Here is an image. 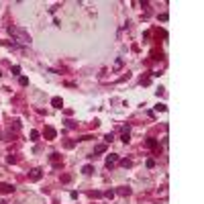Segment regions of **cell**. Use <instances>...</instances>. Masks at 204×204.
<instances>
[{
	"instance_id": "6da1fadb",
	"label": "cell",
	"mask_w": 204,
	"mask_h": 204,
	"mask_svg": "<svg viewBox=\"0 0 204 204\" xmlns=\"http://www.w3.org/2000/svg\"><path fill=\"white\" fill-rule=\"evenodd\" d=\"M8 35L16 41V43H20V45H29L31 43V35L25 31V29H22V27H8Z\"/></svg>"
},
{
	"instance_id": "7a4b0ae2",
	"label": "cell",
	"mask_w": 204,
	"mask_h": 204,
	"mask_svg": "<svg viewBox=\"0 0 204 204\" xmlns=\"http://www.w3.org/2000/svg\"><path fill=\"white\" fill-rule=\"evenodd\" d=\"M43 137L47 139V141H53V139L57 137V131H55L53 127H49V125H47V127L43 129Z\"/></svg>"
},
{
	"instance_id": "3957f363",
	"label": "cell",
	"mask_w": 204,
	"mask_h": 204,
	"mask_svg": "<svg viewBox=\"0 0 204 204\" xmlns=\"http://www.w3.org/2000/svg\"><path fill=\"white\" fill-rule=\"evenodd\" d=\"M41 178H43V169H41V167L31 169V174H29V180H31V182H39Z\"/></svg>"
},
{
	"instance_id": "277c9868",
	"label": "cell",
	"mask_w": 204,
	"mask_h": 204,
	"mask_svg": "<svg viewBox=\"0 0 204 204\" xmlns=\"http://www.w3.org/2000/svg\"><path fill=\"white\" fill-rule=\"evenodd\" d=\"M49 159H51V163H53L55 169L61 167V155H59V153H51V155H49Z\"/></svg>"
},
{
	"instance_id": "5b68a950",
	"label": "cell",
	"mask_w": 204,
	"mask_h": 204,
	"mask_svg": "<svg viewBox=\"0 0 204 204\" xmlns=\"http://www.w3.org/2000/svg\"><path fill=\"white\" fill-rule=\"evenodd\" d=\"M0 192H2V194H12L14 192V186L12 184H6V182H0Z\"/></svg>"
},
{
	"instance_id": "8992f818",
	"label": "cell",
	"mask_w": 204,
	"mask_h": 204,
	"mask_svg": "<svg viewBox=\"0 0 204 204\" xmlns=\"http://www.w3.org/2000/svg\"><path fill=\"white\" fill-rule=\"evenodd\" d=\"M117 161H119V155H117V153H110V155L106 157V167H112Z\"/></svg>"
},
{
	"instance_id": "52a82bcc",
	"label": "cell",
	"mask_w": 204,
	"mask_h": 204,
	"mask_svg": "<svg viewBox=\"0 0 204 204\" xmlns=\"http://www.w3.org/2000/svg\"><path fill=\"white\" fill-rule=\"evenodd\" d=\"M100 153H106V143H100V145H96V147H94V153H92V157H96V155H100Z\"/></svg>"
},
{
	"instance_id": "ba28073f",
	"label": "cell",
	"mask_w": 204,
	"mask_h": 204,
	"mask_svg": "<svg viewBox=\"0 0 204 204\" xmlns=\"http://www.w3.org/2000/svg\"><path fill=\"white\" fill-rule=\"evenodd\" d=\"M51 106H53V108H63V100H61L59 96H53V98H51Z\"/></svg>"
},
{
	"instance_id": "9c48e42d",
	"label": "cell",
	"mask_w": 204,
	"mask_h": 204,
	"mask_svg": "<svg viewBox=\"0 0 204 204\" xmlns=\"http://www.w3.org/2000/svg\"><path fill=\"white\" fill-rule=\"evenodd\" d=\"M115 194H119V196H131V188H127V186H123V188H119V190H115Z\"/></svg>"
},
{
	"instance_id": "30bf717a",
	"label": "cell",
	"mask_w": 204,
	"mask_h": 204,
	"mask_svg": "<svg viewBox=\"0 0 204 204\" xmlns=\"http://www.w3.org/2000/svg\"><path fill=\"white\" fill-rule=\"evenodd\" d=\"M82 174H84V176H92V174H94V165H90V163L84 165V167H82Z\"/></svg>"
},
{
	"instance_id": "8fae6325",
	"label": "cell",
	"mask_w": 204,
	"mask_h": 204,
	"mask_svg": "<svg viewBox=\"0 0 204 204\" xmlns=\"http://www.w3.org/2000/svg\"><path fill=\"white\" fill-rule=\"evenodd\" d=\"M147 147H149V149H157V147H159V143H157V139L149 137V139H147Z\"/></svg>"
},
{
	"instance_id": "7c38bea8",
	"label": "cell",
	"mask_w": 204,
	"mask_h": 204,
	"mask_svg": "<svg viewBox=\"0 0 204 204\" xmlns=\"http://www.w3.org/2000/svg\"><path fill=\"white\" fill-rule=\"evenodd\" d=\"M121 141H123V143H129V141H131V133H129V131H123V135H121Z\"/></svg>"
},
{
	"instance_id": "4fadbf2b",
	"label": "cell",
	"mask_w": 204,
	"mask_h": 204,
	"mask_svg": "<svg viewBox=\"0 0 204 204\" xmlns=\"http://www.w3.org/2000/svg\"><path fill=\"white\" fill-rule=\"evenodd\" d=\"M119 163H121L123 167H133V159H121Z\"/></svg>"
},
{
	"instance_id": "5bb4252c",
	"label": "cell",
	"mask_w": 204,
	"mask_h": 204,
	"mask_svg": "<svg viewBox=\"0 0 204 204\" xmlns=\"http://www.w3.org/2000/svg\"><path fill=\"white\" fill-rule=\"evenodd\" d=\"M155 110H157V112H165V110H167V106H165L163 102H159V104L155 106Z\"/></svg>"
},
{
	"instance_id": "9a60e30c",
	"label": "cell",
	"mask_w": 204,
	"mask_h": 204,
	"mask_svg": "<svg viewBox=\"0 0 204 204\" xmlns=\"http://www.w3.org/2000/svg\"><path fill=\"white\" fill-rule=\"evenodd\" d=\"M61 182H63V184H70V182H72V176H70V174H63V176H61Z\"/></svg>"
},
{
	"instance_id": "2e32d148",
	"label": "cell",
	"mask_w": 204,
	"mask_h": 204,
	"mask_svg": "<svg viewBox=\"0 0 204 204\" xmlns=\"http://www.w3.org/2000/svg\"><path fill=\"white\" fill-rule=\"evenodd\" d=\"M18 84H20L22 88H27V86H29V78H25V76H22V78L18 80Z\"/></svg>"
},
{
	"instance_id": "e0dca14e",
	"label": "cell",
	"mask_w": 204,
	"mask_h": 204,
	"mask_svg": "<svg viewBox=\"0 0 204 204\" xmlns=\"http://www.w3.org/2000/svg\"><path fill=\"white\" fill-rule=\"evenodd\" d=\"M39 137H41L39 131H31V141H39Z\"/></svg>"
},
{
	"instance_id": "ac0fdd59",
	"label": "cell",
	"mask_w": 204,
	"mask_h": 204,
	"mask_svg": "<svg viewBox=\"0 0 204 204\" xmlns=\"http://www.w3.org/2000/svg\"><path fill=\"white\" fill-rule=\"evenodd\" d=\"M6 161H8V163H16V161H18V157H14V155H8V157H6Z\"/></svg>"
},
{
	"instance_id": "d6986e66",
	"label": "cell",
	"mask_w": 204,
	"mask_h": 204,
	"mask_svg": "<svg viewBox=\"0 0 204 204\" xmlns=\"http://www.w3.org/2000/svg\"><path fill=\"white\" fill-rule=\"evenodd\" d=\"M20 74V65H12V76H18Z\"/></svg>"
},
{
	"instance_id": "ffe728a7",
	"label": "cell",
	"mask_w": 204,
	"mask_h": 204,
	"mask_svg": "<svg viewBox=\"0 0 204 204\" xmlns=\"http://www.w3.org/2000/svg\"><path fill=\"white\" fill-rule=\"evenodd\" d=\"M104 196L112 200V198H115V190H106V192H104Z\"/></svg>"
},
{
	"instance_id": "44dd1931",
	"label": "cell",
	"mask_w": 204,
	"mask_h": 204,
	"mask_svg": "<svg viewBox=\"0 0 204 204\" xmlns=\"http://www.w3.org/2000/svg\"><path fill=\"white\" fill-rule=\"evenodd\" d=\"M104 141H106V143H110V141H115V135H112V133H108L106 137H104Z\"/></svg>"
},
{
	"instance_id": "7402d4cb",
	"label": "cell",
	"mask_w": 204,
	"mask_h": 204,
	"mask_svg": "<svg viewBox=\"0 0 204 204\" xmlns=\"http://www.w3.org/2000/svg\"><path fill=\"white\" fill-rule=\"evenodd\" d=\"M65 125L70 127V129H76V127H78V123H74V121H65Z\"/></svg>"
},
{
	"instance_id": "603a6c76",
	"label": "cell",
	"mask_w": 204,
	"mask_h": 204,
	"mask_svg": "<svg viewBox=\"0 0 204 204\" xmlns=\"http://www.w3.org/2000/svg\"><path fill=\"white\" fill-rule=\"evenodd\" d=\"M145 165L151 169V167H155V161H153V159H147V161H145Z\"/></svg>"
},
{
	"instance_id": "cb8c5ba5",
	"label": "cell",
	"mask_w": 204,
	"mask_h": 204,
	"mask_svg": "<svg viewBox=\"0 0 204 204\" xmlns=\"http://www.w3.org/2000/svg\"><path fill=\"white\" fill-rule=\"evenodd\" d=\"M63 145H65V149H72V147H74V145H76V143H74V141H65V143H63Z\"/></svg>"
},
{
	"instance_id": "d4e9b609",
	"label": "cell",
	"mask_w": 204,
	"mask_h": 204,
	"mask_svg": "<svg viewBox=\"0 0 204 204\" xmlns=\"http://www.w3.org/2000/svg\"><path fill=\"white\" fill-rule=\"evenodd\" d=\"M90 196H92V198H100V196H102V192H90Z\"/></svg>"
},
{
	"instance_id": "484cf974",
	"label": "cell",
	"mask_w": 204,
	"mask_h": 204,
	"mask_svg": "<svg viewBox=\"0 0 204 204\" xmlns=\"http://www.w3.org/2000/svg\"><path fill=\"white\" fill-rule=\"evenodd\" d=\"M121 65H123V61H121V59H117V63H115V70H121Z\"/></svg>"
},
{
	"instance_id": "4316f807",
	"label": "cell",
	"mask_w": 204,
	"mask_h": 204,
	"mask_svg": "<svg viewBox=\"0 0 204 204\" xmlns=\"http://www.w3.org/2000/svg\"><path fill=\"white\" fill-rule=\"evenodd\" d=\"M0 78H2V74H0Z\"/></svg>"
}]
</instances>
